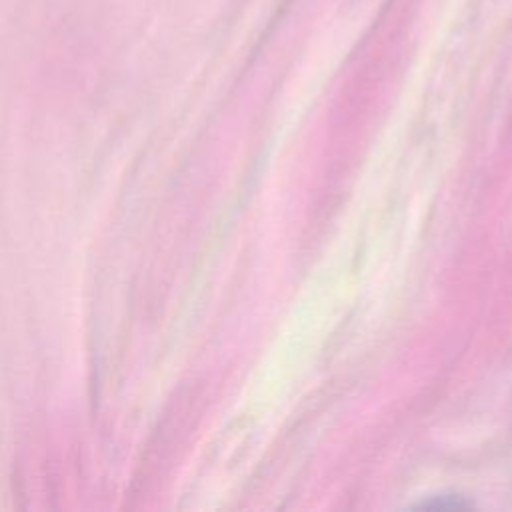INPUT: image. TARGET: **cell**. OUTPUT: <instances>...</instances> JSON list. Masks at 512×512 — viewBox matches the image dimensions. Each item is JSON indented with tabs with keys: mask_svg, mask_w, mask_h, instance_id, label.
Masks as SVG:
<instances>
[]
</instances>
